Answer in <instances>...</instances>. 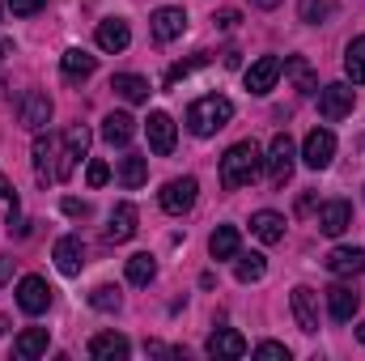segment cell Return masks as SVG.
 Here are the masks:
<instances>
[{
    "label": "cell",
    "instance_id": "cell-44",
    "mask_svg": "<svg viewBox=\"0 0 365 361\" xmlns=\"http://www.w3.org/2000/svg\"><path fill=\"white\" fill-rule=\"evenodd\" d=\"M251 4H255V9H276L280 0H251Z\"/></svg>",
    "mask_w": 365,
    "mask_h": 361
},
{
    "label": "cell",
    "instance_id": "cell-42",
    "mask_svg": "<svg viewBox=\"0 0 365 361\" xmlns=\"http://www.w3.org/2000/svg\"><path fill=\"white\" fill-rule=\"evenodd\" d=\"M9 276H13V260H0V289H4Z\"/></svg>",
    "mask_w": 365,
    "mask_h": 361
},
{
    "label": "cell",
    "instance_id": "cell-23",
    "mask_svg": "<svg viewBox=\"0 0 365 361\" xmlns=\"http://www.w3.org/2000/svg\"><path fill=\"white\" fill-rule=\"evenodd\" d=\"M93 68H98V60H93L90 51H81V47H68V51L60 56L64 81H86V77H93Z\"/></svg>",
    "mask_w": 365,
    "mask_h": 361
},
{
    "label": "cell",
    "instance_id": "cell-7",
    "mask_svg": "<svg viewBox=\"0 0 365 361\" xmlns=\"http://www.w3.org/2000/svg\"><path fill=\"white\" fill-rule=\"evenodd\" d=\"M86 149H90V128L73 123V128L64 132V149H60V166H56V179H68V175L77 171V158H86Z\"/></svg>",
    "mask_w": 365,
    "mask_h": 361
},
{
    "label": "cell",
    "instance_id": "cell-2",
    "mask_svg": "<svg viewBox=\"0 0 365 361\" xmlns=\"http://www.w3.org/2000/svg\"><path fill=\"white\" fill-rule=\"evenodd\" d=\"M230 119H234V102H230L225 93H208V98H200V102L187 106V128H191V136H212V132L225 128Z\"/></svg>",
    "mask_w": 365,
    "mask_h": 361
},
{
    "label": "cell",
    "instance_id": "cell-15",
    "mask_svg": "<svg viewBox=\"0 0 365 361\" xmlns=\"http://www.w3.org/2000/svg\"><path fill=\"white\" fill-rule=\"evenodd\" d=\"M349 225H353V208H349V200H327V204L319 208V230H323L327 238H340Z\"/></svg>",
    "mask_w": 365,
    "mask_h": 361
},
{
    "label": "cell",
    "instance_id": "cell-35",
    "mask_svg": "<svg viewBox=\"0 0 365 361\" xmlns=\"http://www.w3.org/2000/svg\"><path fill=\"white\" fill-rule=\"evenodd\" d=\"M90 306L110 315V310H119V306H123V298H119V289H115V285H98V289L90 293Z\"/></svg>",
    "mask_w": 365,
    "mask_h": 361
},
{
    "label": "cell",
    "instance_id": "cell-3",
    "mask_svg": "<svg viewBox=\"0 0 365 361\" xmlns=\"http://www.w3.org/2000/svg\"><path fill=\"white\" fill-rule=\"evenodd\" d=\"M264 166H268V183H272V187H284V183H289L293 166H297V145L289 141V132H276L272 136Z\"/></svg>",
    "mask_w": 365,
    "mask_h": 361
},
{
    "label": "cell",
    "instance_id": "cell-43",
    "mask_svg": "<svg viewBox=\"0 0 365 361\" xmlns=\"http://www.w3.org/2000/svg\"><path fill=\"white\" fill-rule=\"evenodd\" d=\"M0 200H13V187H9V179L0 175Z\"/></svg>",
    "mask_w": 365,
    "mask_h": 361
},
{
    "label": "cell",
    "instance_id": "cell-32",
    "mask_svg": "<svg viewBox=\"0 0 365 361\" xmlns=\"http://www.w3.org/2000/svg\"><path fill=\"white\" fill-rule=\"evenodd\" d=\"M264 272H268V260H264L259 251H251V255H238V264H234V276H238L242 285H251V280H264Z\"/></svg>",
    "mask_w": 365,
    "mask_h": 361
},
{
    "label": "cell",
    "instance_id": "cell-4",
    "mask_svg": "<svg viewBox=\"0 0 365 361\" xmlns=\"http://www.w3.org/2000/svg\"><path fill=\"white\" fill-rule=\"evenodd\" d=\"M17 123H21L26 132H43V128L51 123V98L43 90H26L17 98Z\"/></svg>",
    "mask_w": 365,
    "mask_h": 361
},
{
    "label": "cell",
    "instance_id": "cell-27",
    "mask_svg": "<svg viewBox=\"0 0 365 361\" xmlns=\"http://www.w3.org/2000/svg\"><path fill=\"white\" fill-rule=\"evenodd\" d=\"M238 247H242V238H238L234 225H217L212 238H208V255L212 260H238Z\"/></svg>",
    "mask_w": 365,
    "mask_h": 361
},
{
    "label": "cell",
    "instance_id": "cell-24",
    "mask_svg": "<svg viewBox=\"0 0 365 361\" xmlns=\"http://www.w3.org/2000/svg\"><path fill=\"white\" fill-rule=\"evenodd\" d=\"M280 73L293 81V90H297V93H319V73L310 68V60H302V56H289Z\"/></svg>",
    "mask_w": 365,
    "mask_h": 361
},
{
    "label": "cell",
    "instance_id": "cell-21",
    "mask_svg": "<svg viewBox=\"0 0 365 361\" xmlns=\"http://www.w3.org/2000/svg\"><path fill=\"white\" fill-rule=\"evenodd\" d=\"M204 349H208V357H247V340L234 327H217Z\"/></svg>",
    "mask_w": 365,
    "mask_h": 361
},
{
    "label": "cell",
    "instance_id": "cell-9",
    "mask_svg": "<svg viewBox=\"0 0 365 361\" xmlns=\"http://www.w3.org/2000/svg\"><path fill=\"white\" fill-rule=\"evenodd\" d=\"M51 285L43 280V276H21V285H17V306L26 310V315H43L47 306H51Z\"/></svg>",
    "mask_w": 365,
    "mask_h": 361
},
{
    "label": "cell",
    "instance_id": "cell-18",
    "mask_svg": "<svg viewBox=\"0 0 365 361\" xmlns=\"http://www.w3.org/2000/svg\"><path fill=\"white\" fill-rule=\"evenodd\" d=\"M132 136H136V119H132L128 111H110V115L102 119V141H106V145L123 149V145H132Z\"/></svg>",
    "mask_w": 365,
    "mask_h": 361
},
{
    "label": "cell",
    "instance_id": "cell-34",
    "mask_svg": "<svg viewBox=\"0 0 365 361\" xmlns=\"http://www.w3.org/2000/svg\"><path fill=\"white\" fill-rule=\"evenodd\" d=\"M331 9H336L331 0H302V4H297V17H302L306 26H323V21L331 17Z\"/></svg>",
    "mask_w": 365,
    "mask_h": 361
},
{
    "label": "cell",
    "instance_id": "cell-31",
    "mask_svg": "<svg viewBox=\"0 0 365 361\" xmlns=\"http://www.w3.org/2000/svg\"><path fill=\"white\" fill-rule=\"evenodd\" d=\"M344 73L353 86H365V34H357L349 47H344Z\"/></svg>",
    "mask_w": 365,
    "mask_h": 361
},
{
    "label": "cell",
    "instance_id": "cell-37",
    "mask_svg": "<svg viewBox=\"0 0 365 361\" xmlns=\"http://www.w3.org/2000/svg\"><path fill=\"white\" fill-rule=\"evenodd\" d=\"M255 357H264V361H289V349H284V345H276V340H264V345H255Z\"/></svg>",
    "mask_w": 365,
    "mask_h": 361
},
{
    "label": "cell",
    "instance_id": "cell-6",
    "mask_svg": "<svg viewBox=\"0 0 365 361\" xmlns=\"http://www.w3.org/2000/svg\"><path fill=\"white\" fill-rule=\"evenodd\" d=\"M195 195H200V183L191 179V175H182V179H170L162 187V208L170 213V217H182V213H191L195 208Z\"/></svg>",
    "mask_w": 365,
    "mask_h": 361
},
{
    "label": "cell",
    "instance_id": "cell-47",
    "mask_svg": "<svg viewBox=\"0 0 365 361\" xmlns=\"http://www.w3.org/2000/svg\"><path fill=\"white\" fill-rule=\"evenodd\" d=\"M357 336H361V345H365V323H361V327H357Z\"/></svg>",
    "mask_w": 365,
    "mask_h": 361
},
{
    "label": "cell",
    "instance_id": "cell-17",
    "mask_svg": "<svg viewBox=\"0 0 365 361\" xmlns=\"http://www.w3.org/2000/svg\"><path fill=\"white\" fill-rule=\"evenodd\" d=\"M93 39H98L102 51L115 56V51H123V47L132 43V26H128L123 17H106V21H98V34H93Z\"/></svg>",
    "mask_w": 365,
    "mask_h": 361
},
{
    "label": "cell",
    "instance_id": "cell-8",
    "mask_svg": "<svg viewBox=\"0 0 365 361\" xmlns=\"http://www.w3.org/2000/svg\"><path fill=\"white\" fill-rule=\"evenodd\" d=\"M331 158H336V136H331L327 128H314V132L306 136V145H302V162H306L310 171H327Z\"/></svg>",
    "mask_w": 365,
    "mask_h": 361
},
{
    "label": "cell",
    "instance_id": "cell-30",
    "mask_svg": "<svg viewBox=\"0 0 365 361\" xmlns=\"http://www.w3.org/2000/svg\"><path fill=\"white\" fill-rule=\"evenodd\" d=\"M145 179H149V158H140V153H128L123 162H119V183L123 187H145Z\"/></svg>",
    "mask_w": 365,
    "mask_h": 361
},
{
    "label": "cell",
    "instance_id": "cell-46",
    "mask_svg": "<svg viewBox=\"0 0 365 361\" xmlns=\"http://www.w3.org/2000/svg\"><path fill=\"white\" fill-rule=\"evenodd\" d=\"M4 332H9V319H0V336H4Z\"/></svg>",
    "mask_w": 365,
    "mask_h": 361
},
{
    "label": "cell",
    "instance_id": "cell-12",
    "mask_svg": "<svg viewBox=\"0 0 365 361\" xmlns=\"http://www.w3.org/2000/svg\"><path fill=\"white\" fill-rule=\"evenodd\" d=\"M51 260H56V268L64 272V276H77V272L86 268V243H81L77 234H64V238L56 243Z\"/></svg>",
    "mask_w": 365,
    "mask_h": 361
},
{
    "label": "cell",
    "instance_id": "cell-10",
    "mask_svg": "<svg viewBox=\"0 0 365 361\" xmlns=\"http://www.w3.org/2000/svg\"><path fill=\"white\" fill-rule=\"evenodd\" d=\"M289 302H293V319H297V327H302L306 336H314V332H319V293H314L310 285H297V289L289 293Z\"/></svg>",
    "mask_w": 365,
    "mask_h": 361
},
{
    "label": "cell",
    "instance_id": "cell-11",
    "mask_svg": "<svg viewBox=\"0 0 365 361\" xmlns=\"http://www.w3.org/2000/svg\"><path fill=\"white\" fill-rule=\"evenodd\" d=\"M145 132H149V149H153L158 158L175 153V119H170L166 111H153V115L145 119Z\"/></svg>",
    "mask_w": 365,
    "mask_h": 361
},
{
    "label": "cell",
    "instance_id": "cell-16",
    "mask_svg": "<svg viewBox=\"0 0 365 361\" xmlns=\"http://www.w3.org/2000/svg\"><path fill=\"white\" fill-rule=\"evenodd\" d=\"M60 158V149H56V136H47V132H34V175L38 183H51L56 179V162Z\"/></svg>",
    "mask_w": 365,
    "mask_h": 361
},
{
    "label": "cell",
    "instance_id": "cell-41",
    "mask_svg": "<svg viewBox=\"0 0 365 361\" xmlns=\"http://www.w3.org/2000/svg\"><path fill=\"white\" fill-rule=\"evenodd\" d=\"M217 26H225V30H234V26H238V13H234V9H225V13H217Z\"/></svg>",
    "mask_w": 365,
    "mask_h": 361
},
{
    "label": "cell",
    "instance_id": "cell-40",
    "mask_svg": "<svg viewBox=\"0 0 365 361\" xmlns=\"http://www.w3.org/2000/svg\"><path fill=\"white\" fill-rule=\"evenodd\" d=\"M64 213H68V217H90V204H86V200H73V195H68V200H64Z\"/></svg>",
    "mask_w": 365,
    "mask_h": 361
},
{
    "label": "cell",
    "instance_id": "cell-1",
    "mask_svg": "<svg viewBox=\"0 0 365 361\" xmlns=\"http://www.w3.org/2000/svg\"><path fill=\"white\" fill-rule=\"evenodd\" d=\"M259 171H264L259 145H255V141H238V145H230L225 158H221V187H225V191L251 187V183L259 179Z\"/></svg>",
    "mask_w": 365,
    "mask_h": 361
},
{
    "label": "cell",
    "instance_id": "cell-13",
    "mask_svg": "<svg viewBox=\"0 0 365 361\" xmlns=\"http://www.w3.org/2000/svg\"><path fill=\"white\" fill-rule=\"evenodd\" d=\"M357 310H361V293H357L353 285H331V289H327V315H331L336 323H349Z\"/></svg>",
    "mask_w": 365,
    "mask_h": 361
},
{
    "label": "cell",
    "instance_id": "cell-28",
    "mask_svg": "<svg viewBox=\"0 0 365 361\" xmlns=\"http://www.w3.org/2000/svg\"><path fill=\"white\" fill-rule=\"evenodd\" d=\"M128 353H132V345H128V340H123V336H119V332H98V336H93L90 340V357H128Z\"/></svg>",
    "mask_w": 365,
    "mask_h": 361
},
{
    "label": "cell",
    "instance_id": "cell-45",
    "mask_svg": "<svg viewBox=\"0 0 365 361\" xmlns=\"http://www.w3.org/2000/svg\"><path fill=\"white\" fill-rule=\"evenodd\" d=\"M9 51H13V43H0V60H4V56H9Z\"/></svg>",
    "mask_w": 365,
    "mask_h": 361
},
{
    "label": "cell",
    "instance_id": "cell-38",
    "mask_svg": "<svg viewBox=\"0 0 365 361\" xmlns=\"http://www.w3.org/2000/svg\"><path fill=\"white\" fill-rule=\"evenodd\" d=\"M47 0H9V9H13V17H30V13H38Z\"/></svg>",
    "mask_w": 365,
    "mask_h": 361
},
{
    "label": "cell",
    "instance_id": "cell-29",
    "mask_svg": "<svg viewBox=\"0 0 365 361\" xmlns=\"http://www.w3.org/2000/svg\"><path fill=\"white\" fill-rule=\"evenodd\" d=\"M110 90L119 93V98H128V102H149V81L140 73H115Z\"/></svg>",
    "mask_w": 365,
    "mask_h": 361
},
{
    "label": "cell",
    "instance_id": "cell-36",
    "mask_svg": "<svg viewBox=\"0 0 365 361\" xmlns=\"http://www.w3.org/2000/svg\"><path fill=\"white\" fill-rule=\"evenodd\" d=\"M204 64H208V56H204V51H200V56H191V60L170 64V68H166V86H179L182 77H191V73H195V68H204Z\"/></svg>",
    "mask_w": 365,
    "mask_h": 361
},
{
    "label": "cell",
    "instance_id": "cell-20",
    "mask_svg": "<svg viewBox=\"0 0 365 361\" xmlns=\"http://www.w3.org/2000/svg\"><path fill=\"white\" fill-rule=\"evenodd\" d=\"M149 26H153V39H158V43H175L182 30H187V13L175 9V4H166V9H158V13H153V21H149Z\"/></svg>",
    "mask_w": 365,
    "mask_h": 361
},
{
    "label": "cell",
    "instance_id": "cell-19",
    "mask_svg": "<svg viewBox=\"0 0 365 361\" xmlns=\"http://www.w3.org/2000/svg\"><path fill=\"white\" fill-rule=\"evenodd\" d=\"M136 221H140L136 217V204H128V200L115 204L110 208V221H106V243H128L136 234Z\"/></svg>",
    "mask_w": 365,
    "mask_h": 361
},
{
    "label": "cell",
    "instance_id": "cell-5",
    "mask_svg": "<svg viewBox=\"0 0 365 361\" xmlns=\"http://www.w3.org/2000/svg\"><path fill=\"white\" fill-rule=\"evenodd\" d=\"M353 102H357V90H353L349 81H331V86L319 90V115L336 123V119L353 115Z\"/></svg>",
    "mask_w": 365,
    "mask_h": 361
},
{
    "label": "cell",
    "instance_id": "cell-14",
    "mask_svg": "<svg viewBox=\"0 0 365 361\" xmlns=\"http://www.w3.org/2000/svg\"><path fill=\"white\" fill-rule=\"evenodd\" d=\"M280 68H284V64H280L276 56H259V60H255V64L247 68V90L264 98V93H268V90L276 86V81H280Z\"/></svg>",
    "mask_w": 365,
    "mask_h": 361
},
{
    "label": "cell",
    "instance_id": "cell-22",
    "mask_svg": "<svg viewBox=\"0 0 365 361\" xmlns=\"http://www.w3.org/2000/svg\"><path fill=\"white\" fill-rule=\"evenodd\" d=\"M323 264H327V272H336V276H361L365 272V247H336Z\"/></svg>",
    "mask_w": 365,
    "mask_h": 361
},
{
    "label": "cell",
    "instance_id": "cell-39",
    "mask_svg": "<svg viewBox=\"0 0 365 361\" xmlns=\"http://www.w3.org/2000/svg\"><path fill=\"white\" fill-rule=\"evenodd\" d=\"M86 179H90V187H102V183L110 179V166H106V162H90V171H86Z\"/></svg>",
    "mask_w": 365,
    "mask_h": 361
},
{
    "label": "cell",
    "instance_id": "cell-26",
    "mask_svg": "<svg viewBox=\"0 0 365 361\" xmlns=\"http://www.w3.org/2000/svg\"><path fill=\"white\" fill-rule=\"evenodd\" d=\"M251 234H255L259 243H268V247H272V243L284 238V217L272 213V208H259V213L251 217Z\"/></svg>",
    "mask_w": 365,
    "mask_h": 361
},
{
    "label": "cell",
    "instance_id": "cell-33",
    "mask_svg": "<svg viewBox=\"0 0 365 361\" xmlns=\"http://www.w3.org/2000/svg\"><path fill=\"white\" fill-rule=\"evenodd\" d=\"M153 276H158V260H153V255L140 251V255L128 260V280H132V285H149Z\"/></svg>",
    "mask_w": 365,
    "mask_h": 361
},
{
    "label": "cell",
    "instance_id": "cell-25",
    "mask_svg": "<svg viewBox=\"0 0 365 361\" xmlns=\"http://www.w3.org/2000/svg\"><path fill=\"white\" fill-rule=\"evenodd\" d=\"M47 345H51V336H47V327H26L17 340H13V357L21 361H34L47 353Z\"/></svg>",
    "mask_w": 365,
    "mask_h": 361
},
{
    "label": "cell",
    "instance_id": "cell-48",
    "mask_svg": "<svg viewBox=\"0 0 365 361\" xmlns=\"http://www.w3.org/2000/svg\"><path fill=\"white\" fill-rule=\"evenodd\" d=\"M0 90H4V81H0Z\"/></svg>",
    "mask_w": 365,
    "mask_h": 361
}]
</instances>
